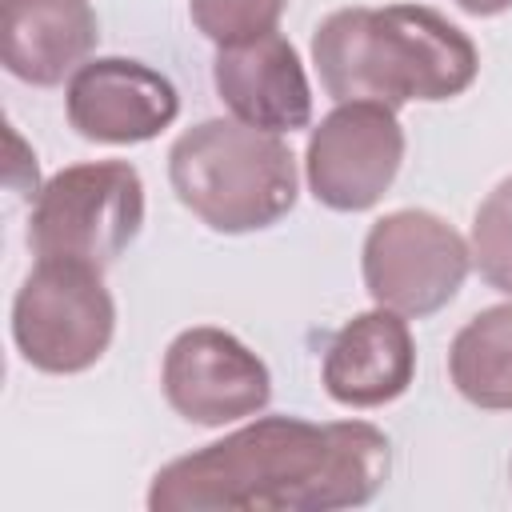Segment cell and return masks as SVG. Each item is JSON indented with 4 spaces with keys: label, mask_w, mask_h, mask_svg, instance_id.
<instances>
[{
    "label": "cell",
    "mask_w": 512,
    "mask_h": 512,
    "mask_svg": "<svg viewBox=\"0 0 512 512\" xmlns=\"http://www.w3.org/2000/svg\"><path fill=\"white\" fill-rule=\"evenodd\" d=\"M392 472V440L368 420L256 416L148 484L152 512H336L368 504Z\"/></svg>",
    "instance_id": "cell-1"
},
{
    "label": "cell",
    "mask_w": 512,
    "mask_h": 512,
    "mask_svg": "<svg viewBox=\"0 0 512 512\" xmlns=\"http://www.w3.org/2000/svg\"><path fill=\"white\" fill-rule=\"evenodd\" d=\"M312 64L336 104L376 100L392 112L452 100L480 72L472 36L424 4L328 12L312 32Z\"/></svg>",
    "instance_id": "cell-2"
},
{
    "label": "cell",
    "mask_w": 512,
    "mask_h": 512,
    "mask_svg": "<svg viewBox=\"0 0 512 512\" xmlns=\"http://www.w3.org/2000/svg\"><path fill=\"white\" fill-rule=\"evenodd\" d=\"M176 200L212 232L244 236L272 228L296 204L300 176L292 148L244 120H200L168 148Z\"/></svg>",
    "instance_id": "cell-3"
},
{
    "label": "cell",
    "mask_w": 512,
    "mask_h": 512,
    "mask_svg": "<svg viewBox=\"0 0 512 512\" xmlns=\"http://www.w3.org/2000/svg\"><path fill=\"white\" fill-rule=\"evenodd\" d=\"M144 180L128 160L60 168L32 200L28 248L36 260H80L108 268L140 236Z\"/></svg>",
    "instance_id": "cell-4"
},
{
    "label": "cell",
    "mask_w": 512,
    "mask_h": 512,
    "mask_svg": "<svg viewBox=\"0 0 512 512\" xmlns=\"http://www.w3.org/2000/svg\"><path fill=\"white\" fill-rule=\"evenodd\" d=\"M104 268L80 260H36L12 300V340L20 356L52 376L92 368L116 332V304Z\"/></svg>",
    "instance_id": "cell-5"
},
{
    "label": "cell",
    "mask_w": 512,
    "mask_h": 512,
    "mask_svg": "<svg viewBox=\"0 0 512 512\" xmlns=\"http://www.w3.org/2000/svg\"><path fill=\"white\" fill-rule=\"evenodd\" d=\"M472 268L468 240L428 208L380 216L360 248L364 288L380 308L400 316H432L456 300Z\"/></svg>",
    "instance_id": "cell-6"
},
{
    "label": "cell",
    "mask_w": 512,
    "mask_h": 512,
    "mask_svg": "<svg viewBox=\"0 0 512 512\" xmlns=\"http://www.w3.org/2000/svg\"><path fill=\"white\" fill-rule=\"evenodd\" d=\"M404 164V128L388 104H336L304 148V180L316 204L332 212H368L392 188Z\"/></svg>",
    "instance_id": "cell-7"
},
{
    "label": "cell",
    "mask_w": 512,
    "mask_h": 512,
    "mask_svg": "<svg viewBox=\"0 0 512 512\" xmlns=\"http://www.w3.org/2000/svg\"><path fill=\"white\" fill-rule=\"evenodd\" d=\"M160 388L176 416L200 428H224L256 416L272 400L268 364L232 332L184 328L160 364Z\"/></svg>",
    "instance_id": "cell-8"
},
{
    "label": "cell",
    "mask_w": 512,
    "mask_h": 512,
    "mask_svg": "<svg viewBox=\"0 0 512 512\" xmlns=\"http://www.w3.org/2000/svg\"><path fill=\"white\" fill-rule=\"evenodd\" d=\"M64 112L92 144H144L180 116V92L144 60L96 56L68 76Z\"/></svg>",
    "instance_id": "cell-9"
},
{
    "label": "cell",
    "mask_w": 512,
    "mask_h": 512,
    "mask_svg": "<svg viewBox=\"0 0 512 512\" xmlns=\"http://www.w3.org/2000/svg\"><path fill=\"white\" fill-rule=\"evenodd\" d=\"M212 84L224 108L264 132H296L312 120V88L288 36L264 32L244 44L216 48Z\"/></svg>",
    "instance_id": "cell-10"
},
{
    "label": "cell",
    "mask_w": 512,
    "mask_h": 512,
    "mask_svg": "<svg viewBox=\"0 0 512 512\" xmlns=\"http://www.w3.org/2000/svg\"><path fill=\"white\" fill-rule=\"evenodd\" d=\"M416 376V340L408 316L392 308L356 312L324 348V392L344 408H380L400 400Z\"/></svg>",
    "instance_id": "cell-11"
},
{
    "label": "cell",
    "mask_w": 512,
    "mask_h": 512,
    "mask_svg": "<svg viewBox=\"0 0 512 512\" xmlns=\"http://www.w3.org/2000/svg\"><path fill=\"white\" fill-rule=\"evenodd\" d=\"M96 40L88 0H0V60L32 88H56L92 56Z\"/></svg>",
    "instance_id": "cell-12"
},
{
    "label": "cell",
    "mask_w": 512,
    "mask_h": 512,
    "mask_svg": "<svg viewBox=\"0 0 512 512\" xmlns=\"http://www.w3.org/2000/svg\"><path fill=\"white\" fill-rule=\"evenodd\" d=\"M452 388L488 412H512V300L480 308L448 348Z\"/></svg>",
    "instance_id": "cell-13"
},
{
    "label": "cell",
    "mask_w": 512,
    "mask_h": 512,
    "mask_svg": "<svg viewBox=\"0 0 512 512\" xmlns=\"http://www.w3.org/2000/svg\"><path fill=\"white\" fill-rule=\"evenodd\" d=\"M472 268L504 296H512V176H504L472 216Z\"/></svg>",
    "instance_id": "cell-14"
},
{
    "label": "cell",
    "mask_w": 512,
    "mask_h": 512,
    "mask_svg": "<svg viewBox=\"0 0 512 512\" xmlns=\"http://www.w3.org/2000/svg\"><path fill=\"white\" fill-rule=\"evenodd\" d=\"M288 0H188L192 24L216 44H244L264 32H276Z\"/></svg>",
    "instance_id": "cell-15"
},
{
    "label": "cell",
    "mask_w": 512,
    "mask_h": 512,
    "mask_svg": "<svg viewBox=\"0 0 512 512\" xmlns=\"http://www.w3.org/2000/svg\"><path fill=\"white\" fill-rule=\"evenodd\" d=\"M456 8H464L468 16H500L512 8V0H452Z\"/></svg>",
    "instance_id": "cell-16"
},
{
    "label": "cell",
    "mask_w": 512,
    "mask_h": 512,
    "mask_svg": "<svg viewBox=\"0 0 512 512\" xmlns=\"http://www.w3.org/2000/svg\"><path fill=\"white\" fill-rule=\"evenodd\" d=\"M508 484H512V460H508Z\"/></svg>",
    "instance_id": "cell-17"
}]
</instances>
